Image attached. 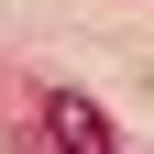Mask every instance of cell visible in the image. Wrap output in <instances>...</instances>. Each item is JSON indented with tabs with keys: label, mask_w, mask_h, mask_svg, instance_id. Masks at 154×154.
<instances>
[{
	"label": "cell",
	"mask_w": 154,
	"mask_h": 154,
	"mask_svg": "<svg viewBox=\"0 0 154 154\" xmlns=\"http://www.w3.org/2000/svg\"><path fill=\"white\" fill-rule=\"evenodd\" d=\"M44 132H55V154H110V110L77 99V88H55V99H44Z\"/></svg>",
	"instance_id": "6da1fadb"
}]
</instances>
